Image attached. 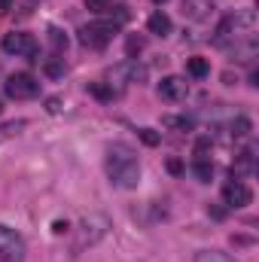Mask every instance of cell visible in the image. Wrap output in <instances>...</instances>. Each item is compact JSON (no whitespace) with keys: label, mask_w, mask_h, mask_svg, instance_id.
Masks as SVG:
<instances>
[{"label":"cell","mask_w":259,"mask_h":262,"mask_svg":"<svg viewBox=\"0 0 259 262\" xmlns=\"http://www.w3.org/2000/svg\"><path fill=\"white\" fill-rule=\"evenodd\" d=\"M146 28H149V34L165 37V34H171V18H168L165 12H153V15H149V21H146Z\"/></svg>","instance_id":"obj_10"},{"label":"cell","mask_w":259,"mask_h":262,"mask_svg":"<svg viewBox=\"0 0 259 262\" xmlns=\"http://www.w3.org/2000/svg\"><path fill=\"white\" fill-rule=\"evenodd\" d=\"M116 31H119L116 21H92V25H85L79 31V40H82L85 49H107L113 43Z\"/></svg>","instance_id":"obj_3"},{"label":"cell","mask_w":259,"mask_h":262,"mask_svg":"<svg viewBox=\"0 0 259 262\" xmlns=\"http://www.w3.org/2000/svg\"><path fill=\"white\" fill-rule=\"evenodd\" d=\"M186 70H189L192 76H198V79H201V76H207L210 64H207L204 58H189V61H186Z\"/></svg>","instance_id":"obj_14"},{"label":"cell","mask_w":259,"mask_h":262,"mask_svg":"<svg viewBox=\"0 0 259 262\" xmlns=\"http://www.w3.org/2000/svg\"><path fill=\"white\" fill-rule=\"evenodd\" d=\"M0 46H3V52L6 55H21V58H34L37 55V40L31 37V34H21V31H12V34H6L3 40H0Z\"/></svg>","instance_id":"obj_6"},{"label":"cell","mask_w":259,"mask_h":262,"mask_svg":"<svg viewBox=\"0 0 259 262\" xmlns=\"http://www.w3.org/2000/svg\"><path fill=\"white\" fill-rule=\"evenodd\" d=\"M110 6H113V0H85V9L95 12V15H104Z\"/></svg>","instance_id":"obj_16"},{"label":"cell","mask_w":259,"mask_h":262,"mask_svg":"<svg viewBox=\"0 0 259 262\" xmlns=\"http://www.w3.org/2000/svg\"><path fill=\"white\" fill-rule=\"evenodd\" d=\"M223 198H226L229 207H247L253 201V192H250V186L244 180H229L223 186Z\"/></svg>","instance_id":"obj_8"},{"label":"cell","mask_w":259,"mask_h":262,"mask_svg":"<svg viewBox=\"0 0 259 262\" xmlns=\"http://www.w3.org/2000/svg\"><path fill=\"white\" fill-rule=\"evenodd\" d=\"M186 95H189V85L183 76H165L159 82V98L168 104H180V101H186Z\"/></svg>","instance_id":"obj_7"},{"label":"cell","mask_w":259,"mask_h":262,"mask_svg":"<svg viewBox=\"0 0 259 262\" xmlns=\"http://www.w3.org/2000/svg\"><path fill=\"white\" fill-rule=\"evenodd\" d=\"M153 3H165V0H153Z\"/></svg>","instance_id":"obj_23"},{"label":"cell","mask_w":259,"mask_h":262,"mask_svg":"<svg viewBox=\"0 0 259 262\" xmlns=\"http://www.w3.org/2000/svg\"><path fill=\"white\" fill-rule=\"evenodd\" d=\"M253 31H256V12L253 9H241V12H232L220 21L217 34H213V46H229V43H244V40H253Z\"/></svg>","instance_id":"obj_2"},{"label":"cell","mask_w":259,"mask_h":262,"mask_svg":"<svg viewBox=\"0 0 259 262\" xmlns=\"http://www.w3.org/2000/svg\"><path fill=\"white\" fill-rule=\"evenodd\" d=\"M3 89H6V95L12 98V101H31V98H37L40 95V82L31 76V73H12V76H6V82H3Z\"/></svg>","instance_id":"obj_4"},{"label":"cell","mask_w":259,"mask_h":262,"mask_svg":"<svg viewBox=\"0 0 259 262\" xmlns=\"http://www.w3.org/2000/svg\"><path fill=\"white\" fill-rule=\"evenodd\" d=\"M12 3H15V0H0V15H6V12L12 9Z\"/></svg>","instance_id":"obj_22"},{"label":"cell","mask_w":259,"mask_h":262,"mask_svg":"<svg viewBox=\"0 0 259 262\" xmlns=\"http://www.w3.org/2000/svg\"><path fill=\"white\" fill-rule=\"evenodd\" d=\"M49 40H52V46L61 52V49H67V37H61V31L58 28H49Z\"/></svg>","instance_id":"obj_18"},{"label":"cell","mask_w":259,"mask_h":262,"mask_svg":"<svg viewBox=\"0 0 259 262\" xmlns=\"http://www.w3.org/2000/svg\"><path fill=\"white\" fill-rule=\"evenodd\" d=\"M195 174H198V180H201V183H207V180H210V174H213V168H210V162H207V159H195Z\"/></svg>","instance_id":"obj_15"},{"label":"cell","mask_w":259,"mask_h":262,"mask_svg":"<svg viewBox=\"0 0 259 262\" xmlns=\"http://www.w3.org/2000/svg\"><path fill=\"white\" fill-rule=\"evenodd\" d=\"M25 259V238L9 229V226H0V262H21Z\"/></svg>","instance_id":"obj_5"},{"label":"cell","mask_w":259,"mask_h":262,"mask_svg":"<svg viewBox=\"0 0 259 262\" xmlns=\"http://www.w3.org/2000/svg\"><path fill=\"white\" fill-rule=\"evenodd\" d=\"M168 171H171V174H180V171H183V165H180L177 159H171V162H168Z\"/></svg>","instance_id":"obj_21"},{"label":"cell","mask_w":259,"mask_h":262,"mask_svg":"<svg viewBox=\"0 0 259 262\" xmlns=\"http://www.w3.org/2000/svg\"><path fill=\"white\" fill-rule=\"evenodd\" d=\"M165 125H171V128H189V119H174V116H168Z\"/></svg>","instance_id":"obj_20"},{"label":"cell","mask_w":259,"mask_h":262,"mask_svg":"<svg viewBox=\"0 0 259 262\" xmlns=\"http://www.w3.org/2000/svg\"><path fill=\"white\" fill-rule=\"evenodd\" d=\"M250 134V119H235L232 122V137H247Z\"/></svg>","instance_id":"obj_17"},{"label":"cell","mask_w":259,"mask_h":262,"mask_svg":"<svg viewBox=\"0 0 259 262\" xmlns=\"http://www.w3.org/2000/svg\"><path fill=\"white\" fill-rule=\"evenodd\" d=\"M140 140H143L146 146H156V143H159V134H156L153 128H143L140 131Z\"/></svg>","instance_id":"obj_19"},{"label":"cell","mask_w":259,"mask_h":262,"mask_svg":"<svg viewBox=\"0 0 259 262\" xmlns=\"http://www.w3.org/2000/svg\"><path fill=\"white\" fill-rule=\"evenodd\" d=\"M89 92H92L95 98H101V101H113V98H116V89L101 85V82H92V85H89Z\"/></svg>","instance_id":"obj_12"},{"label":"cell","mask_w":259,"mask_h":262,"mask_svg":"<svg viewBox=\"0 0 259 262\" xmlns=\"http://www.w3.org/2000/svg\"><path fill=\"white\" fill-rule=\"evenodd\" d=\"M180 12L186 21H207L213 15V0H183Z\"/></svg>","instance_id":"obj_9"},{"label":"cell","mask_w":259,"mask_h":262,"mask_svg":"<svg viewBox=\"0 0 259 262\" xmlns=\"http://www.w3.org/2000/svg\"><path fill=\"white\" fill-rule=\"evenodd\" d=\"M253 159H256V156H253V149H241V152H238V159H235V165H232V174H235V177L250 174V171H253Z\"/></svg>","instance_id":"obj_11"},{"label":"cell","mask_w":259,"mask_h":262,"mask_svg":"<svg viewBox=\"0 0 259 262\" xmlns=\"http://www.w3.org/2000/svg\"><path fill=\"white\" fill-rule=\"evenodd\" d=\"M107 177L119 189H134L140 183V165L137 156L131 152L125 143H113L107 149Z\"/></svg>","instance_id":"obj_1"},{"label":"cell","mask_w":259,"mask_h":262,"mask_svg":"<svg viewBox=\"0 0 259 262\" xmlns=\"http://www.w3.org/2000/svg\"><path fill=\"white\" fill-rule=\"evenodd\" d=\"M195 262H235L232 256H226V253H220V250H201Z\"/></svg>","instance_id":"obj_13"}]
</instances>
